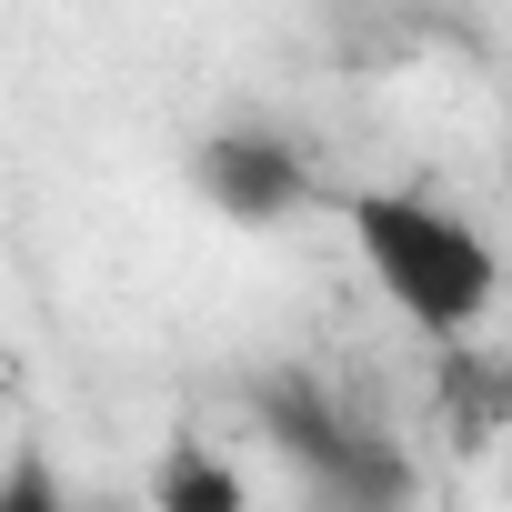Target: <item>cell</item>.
<instances>
[{"mask_svg":"<svg viewBox=\"0 0 512 512\" xmlns=\"http://www.w3.org/2000/svg\"><path fill=\"white\" fill-rule=\"evenodd\" d=\"M352 241H362V272L382 282V302L432 342H472L502 302V251L422 191H352Z\"/></svg>","mask_w":512,"mask_h":512,"instance_id":"1","label":"cell"},{"mask_svg":"<svg viewBox=\"0 0 512 512\" xmlns=\"http://www.w3.org/2000/svg\"><path fill=\"white\" fill-rule=\"evenodd\" d=\"M191 191L221 211V221H251V231H272L312 201V161L282 141V131H211L191 151Z\"/></svg>","mask_w":512,"mask_h":512,"instance_id":"2","label":"cell"},{"mask_svg":"<svg viewBox=\"0 0 512 512\" xmlns=\"http://www.w3.org/2000/svg\"><path fill=\"white\" fill-rule=\"evenodd\" d=\"M262 432H272V442L302 462V482H322V492H332V482L352 472V452L372 442V422H352L322 382H262Z\"/></svg>","mask_w":512,"mask_h":512,"instance_id":"3","label":"cell"},{"mask_svg":"<svg viewBox=\"0 0 512 512\" xmlns=\"http://www.w3.org/2000/svg\"><path fill=\"white\" fill-rule=\"evenodd\" d=\"M141 512H251V482L221 462V442L201 432H171L151 482H141Z\"/></svg>","mask_w":512,"mask_h":512,"instance_id":"4","label":"cell"},{"mask_svg":"<svg viewBox=\"0 0 512 512\" xmlns=\"http://www.w3.org/2000/svg\"><path fill=\"white\" fill-rule=\"evenodd\" d=\"M81 492L61 482V462L41 452V442H21L11 462H0V512H71Z\"/></svg>","mask_w":512,"mask_h":512,"instance_id":"5","label":"cell"},{"mask_svg":"<svg viewBox=\"0 0 512 512\" xmlns=\"http://www.w3.org/2000/svg\"><path fill=\"white\" fill-rule=\"evenodd\" d=\"M71 512H141V502H121V492H91V502H71Z\"/></svg>","mask_w":512,"mask_h":512,"instance_id":"6","label":"cell"}]
</instances>
